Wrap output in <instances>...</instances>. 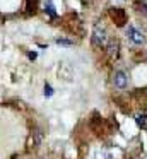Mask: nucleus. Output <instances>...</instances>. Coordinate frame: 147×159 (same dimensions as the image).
<instances>
[{
    "label": "nucleus",
    "instance_id": "6",
    "mask_svg": "<svg viewBox=\"0 0 147 159\" xmlns=\"http://www.w3.org/2000/svg\"><path fill=\"white\" fill-rule=\"evenodd\" d=\"M44 12H46V14L50 16L51 19H55V17H57V11H55L53 2H50V0H48L46 4H44Z\"/></svg>",
    "mask_w": 147,
    "mask_h": 159
},
{
    "label": "nucleus",
    "instance_id": "5",
    "mask_svg": "<svg viewBox=\"0 0 147 159\" xmlns=\"http://www.w3.org/2000/svg\"><path fill=\"white\" fill-rule=\"evenodd\" d=\"M118 48H120L118 41H115V39L108 41V53H109L111 57H116V55H118Z\"/></svg>",
    "mask_w": 147,
    "mask_h": 159
},
{
    "label": "nucleus",
    "instance_id": "1",
    "mask_svg": "<svg viewBox=\"0 0 147 159\" xmlns=\"http://www.w3.org/2000/svg\"><path fill=\"white\" fill-rule=\"evenodd\" d=\"M91 41H92V45H94L96 48H103V46L108 45V33H106V29L103 28L101 24H96L94 26Z\"/></svg>",
    "mask_w": 147,
    "mask_h": 159
},
{
    "label": "nucleus",
    "instance_id": "2",
    "mask_svg": "<svg viewBox=\"0 0 147 159\" xmlns=\"http://www.w3.org/2000/svg\"><path fill=\"white\" fill-rule=\"evenodd\" d=\"M126 36H128V39L133 45H142L144 39H145L142 34V31H139L135 26H128V28H126Z\"/></svg>",
    "mask_w": 147,
    "mask_h": 159
},
{
    "label": "nucleus",
    "instance_id": "9",
    "mask_svg": "<svg viewBox=\"0 0 147 159\" xmlns=\"http://www.w3.org/2000/svg\"><path fill=\"white\" fill-rule=\"evenodd\" d=\"M44 96H46V98L53 96V87H51L50 84H44Z\"/></svg>",
    "mask_w": 147,
    "mask_h": 159
},
{
    "label": "nucleus",
    "instance_id": "13",
    "mask_svg": "<svg viewBox=\"0 0 147 159\" xmlns=\"http://www.w3.org/2000/svg\"><path fill=\"white\" fill-rule=\"evenodd\" d=\"M118 2H122V0H118Z\"/></svg>",
    "mask_w": 147,
    "mask_h": 159
},
{
    "label": "nucleus",
    "instance_id": "8",
    "mask_svg": "<svg viewBox=\"0 0 147 159\" xmlns=\"http://www.w3.org/2000/svg\"><path fill=\"white\" fill-rule=\"evenodd\" d=\"M36 7H38V0H27L26 2V9H27V12H36Z\"/></svg>",
    "mask_w": 147,
    "mask_h": 159
},
{
    "label": "nucleus",
    "instance_id": "4",
    "mask_svg": "<svg viewBox=\"0 0 147 159\" xmlns=\"http://www.w3.org/2000/svg\"><path fill=\"white\" fill-rule=\"evenodd\" d=\"M109 16H111V19L116 22V26H125L126 22V12L123 11V9L120 7H115L109 11Z\"/></svg>",
    "mask_w": 147,
    "mask_h": 159
},
{
    "label": "nucleus",
    "instance_id": "7",
    "mask_svg": "<svg viewBox=\"0 0 147 159\" xmlns=\"http://www.w3.org/2000/svg\"><path fill=\"white\" fill-rule=\"evenodd\" d=\"M135 121L140 128H145L147 127V115L145 113H137L135 115Z\"/></svg>",
    "mask_w": 147,
    "mask_h": 159
},
{
    "label": "nucleus",
    "instance_id": "3",
    "mask_svg": "<svg viewBox=\"0 0 147 159\" xmlns=\"http://www.w3.org/2000/svg\"><path fill=\"white\" fill-rule=\"evenodd\" d=\"M113 84H115L116 89H126V86H128V75L123 70H118L113 75Z\"/></svg>",
    "mask_w": 147,
    "mask_h": 159
},
{
    "label": "nucleus",
    "instance_id": "11",
    "mask_svg": "<svg viewBox=\"0 0 147 159\" xmlns=\"http://www.w3.org/2000/svg\"><path fill=\"white\" fill-rule=\"evenodd\" d=\"M57 43H58V45H67V46L74 45V41H70V39H60V38L57 39Z\"/></svg>",
    "mask_w": 147,
    "mask_h": 159
},
{
    "label": "nucleus",
    "instance_id": "10",
    "mask_svg": "<svg viewBox=\"0 0 147 159\" xmlns=\"http://www.w3.org/2000/svg\"><path fill=\"white\" fill-rule=\"evenodd\" d=\"M139 12H142V14L147 17V2H140L139 4Z\"/></svg>",
    "mask_w": 147,
    "mask_h": 159
},
{
    "label": "nucleus",
    "instance_id": "12",
    "mask_svg": "<svg viewBox=\"0 0 147 159\" xmlns=\"http://www.w3.org/2000/svg\"><path fill=\"white\" fill-rule=\"evenodd\" d=\"M27 57H29L31 60H34V58H36V52H29V53H27Z\"/></svg>",
    "mask_w": 147,
    "mask_h": 159
}]
</instances>
